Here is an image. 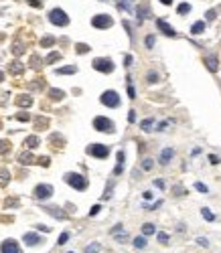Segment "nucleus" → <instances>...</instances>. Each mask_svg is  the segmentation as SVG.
<instances>
[{
    "label": "nucleus",
    "instance_id": "nucleus-1",
    "mask_svg": "<svg viewBox=\"0 0 221 253\" xmlns=\"http://www.w3.org/2000/svg\"><path fill=\"white\" fill-rule=\"evenodd\" d=\"M65 182L71 184L73 188H77V190H83L85 186H87V180H85L81 174H75V172H67V174H65Z\"/></svg>",
    "mask_w": 221,
    "mask_h": 253
},
{
    "label": "nucleus",
    "instance_id": "nucleus-2",
    "mask_svg": "<svg viewBox=\"0 0 221 253\" xmlns=\"http://www.w3.org/2000/svg\"><path fill=\"white\" fill-rule=\"evenodd\" d=\"M49 20L53 22V25H57V26H65V25L69 22V16L65 14L61 8H53V10L49 12Z\"/></svg>",
    "mask_w": 221,
    "mask_h": 253
},
{
    "label": "nucleus",
    "instance_id": "nucleus-3",
    "mask_svg": "<svg viewBox=\"0 0 221 253\" xmlns=\"http://www.w3.org/2000/svg\"><path fill=\"white\" fill-rule=\"evenodd\" d=\"M102 103L108 107H118L120 105V95L116 91H112V89H108V91L102 93Z\"/></svg>",
    "mask_w": 221,
    "mask_h": 253
},
{
    "label": "nucleus",
    "instance_id": "nucleus-4",
    "mask_svg": "<svg viewBox=\"0 0 221 253\" xmlns=\"http://www.w3.org/2000/svg\"><path fill=\"white\" fill-rule=\"evenodd\" d=\"M94 128H95V130H99V132H108V134H112V132H114V124L110 122L108 117H102V116L94 120Z\"/></svg>",
    "mask_w": 221,
    "mask_h": 253
},
{
    "label": "nucleus",
    "instance_id": "nucleus-5",
    "mask_svg": "<svg viewBox=\"0 0 221 253\" xmlns=\"http://www.w3.org/2000/svg\"><path fill=\"white\" fill-rule=\"evenodd\" d=\"M91 25L95 26V29H110V26L114 25V20L110 18L108 14H98L91 18Z\"/></svg>",
    "mask_w": 221,
    "mask_h": 253
},
{
    "label": "nucleus",
    "instance_id": "nucleus-6",
    "mask_svg": "<svg viewBox=\"0 0 221 253\" xmlns=\"http://www.w3.org/2000/svg\"><path fill=\"white\" fill-rule=\"evenodd\" d=\"M94 69L95 71H102V73H112L114 71V63L110 59H95L94 61Z\"/></svg>",
    "mask_w": 221,
    "mask_h": 253
},
{
    "label": "nucleus",
    "instance_id": "nucleus-7",
    "mask_svg": "<svg viewBox=\"0 0 221 253\" xmlns=\"http://www.w3.org/2000/svg\"><path fill=\"white\" fill-rule=\"evenodd\" d=\"M51 195H53V186L51 184H39L34 188V199H39V200H47Z\"/></svg>",
    "mask_w": 221,
    "mask_h": 253
},
{
    "label": "nucleus",
    "instance_id": "nucleus-8",
    "mask_svg": "<svg viewBox=\"0 0 221 253\" xmlns=\"http://www.w3.org/2000/svg\"><path fill=\"white\" fill-rule=\"evenodd\" d=\"M87 152L91 156H95V158H106V156L110 154V148L103 146V144H91V146L87 148Z\"/></svg>",
    "mask_w": 221,
    "mask_h": 253
},
{
    "label": "nucleus",
    "instance_id": "nucleus-9",
    "mask_svg": "<svg viewBox=\"0 0 221 253\" xmlns=\"http://www.w3.org/2000/svg\"><path fill=\"white\" fill-rule=\"evenodd\" d=\"M0 251L2 253H20V247L16 241H12V239H6L4 243L0 245Z\"/></svg>",
    "mask_w": 221,
    "mask_h": 253
},
{
    "label": "nucleus",
    "instance_id": "nucleus-10",
    "mask_svg": "<svg viewBox=\"0 0 221 253\" xmlns=\"http://www.w3.org/2000/svg\"><path fill=\"white\" fill-rule=\"evenodd\" d=\"M22 241H25L26 245H30V247H34V245L43 243V239L39 237L37 233H25V237H22Z\"/></svg>",
    "mask_w": 221,
    "mask_h": 253
},
{
    "label": "nucleus",
    "instance_id": "nucleus-11",
    "mask_svg": "<svg viewBox=\"0 0 221 253\" xmlns=\"http://www.w3.org/2000/svg\"><path fill=\"white\" fill-rule=\"evenodd\" d=\"M156 26H158V29H160L164 34H168V37H175V34H177V33H175V29H172L171 25H167L164 20H156Z\"/></svg>",
    "mask_w": 221,
    "mask_h": 253
},
{
    "label": "nucleus",
    "instance_id": "nucleus-12",
    "mask_svg": "<svg viewBox=\"0 0 221 253\" xmlns=\"http://www.w3.org/2000/svg\"><path fill=\"white\" fill-rule=\"evenodd\" d=\"M172 156H175V150L172 148H164L162 154H160V164H168L172 160Z\"/></svg>",
    "mask_w": 221,
    "mask_h": 253
},
{
    "label": "nucleus",
    "instance_id": "nucleus-13",
    "mask_svg": "<svg viewBox=\"0 0 221 253\" xmlns=\"http://www.w3.org/2000/svg\"><path fill=\"white\" fill-rule=\"evenodd\" d=\"M25 146L29 148V150H33V148H37V146H39V138H37V136H29V138H26V140H25Z\"/></svg>",
    "mask_w": 221,
    "mask_h": 253
},
{
    "label": "nucleus",
    "instance_id": "nucleus-14",
    "mask_svg": "<svg viewBox=\"0 0 221 253\" xmlns=\"http://www.w3.org/2000/svg\"><path fill=\"white\" fill-rule=\"evenodd\" d=\"M203 30H205V22H203V20H199V22H195V25L191 26V33L193 34H201Z\"/></svg>",
    "mask_w": 221,
    "mask_h": 253
},
{
    "label": "nucleus",
    "instance_id": "nucleus-15",
    "mask_svg": "<svg viewBox=\"0 0 221 253\" xmlns=\"http://www.w3.org/2000/svg\"><path fill=\"white\" fill-rule=\"evenodd\" d=\"M16 103H18L20 107H29L30 103H33V99H30V95H20V97L16 99Z\"/></svg>",
    "mask_w": 221,
    "mask_h": 253
},
{
    "label": "nucleus",
    "instance_id": "nucleus-16",
    "mask_svg": "<svg viewBox=\"0 0 221 253\" xmlns=\"http://www.w3.org/2000/svg\"><path fill=\"white\" fill-rule=\"evenodd\" d=\"M18 160L22 162V164H34V158H33V154H29V152H25V154H20V156H18Z\"/></svg>",
    "mask_w": 221,
    "mask_h": 253
},
{
    "label": "nucleus",
    "instance_id": "nucleus-17",
    "mask_svg": "<svg viewBox=\"0 0 221 253\" xmlns=\"http://www.w3.org/2000/svg\"><path fill=\"white\" fill-rule=\"evenodd\" d=\"M122 170H124V152H118V166H116L114 174H120Z\"/></svg>",
    "mask_w": 221,
    "mask_h": 253
},
{
    "label": "nucleus",
    "instance_id": "nucleus-18",
    "mask_svg": "<svg viewBox=\"0 0 221 253\" xmlns=\"http://www.w3.org/2000/svg\"><path fill=\"white\" fill-rule=\"evenodd\" d=\"M77 71V67H73V65H69V67H61V69H57V73L59 75H71V73H75Z\"/></svg>",
    "mask_w": 221,
    "mask_h": 253
},
{
    "label": "nucleus",
    "instance_id": "nucleus-19",
    "mask_svg": "<svg viewBox=\"0 0 221 253\" xmlns=\"http://www.w3.org/2000/svg\"><path fill=\"white\" fill-rule=\"evenodd\" d=\"M152 126H154V117H148V120H144V122L140 124V128H142L144 132H150V130H152Z\"/></svg>",
    "mask_w": 221,
    "mask_h": 253
},
{
    "label": "nucleus",
    "instance_id": "nucleus-20",
    "mask_svg": "<svg viewBox=\"0 0 221 253\" xmlns=\"http://www.w3.org/2000/svg\"><path fill=\"white\" fill-rule=\"evenodd\" d=\"M45 211H47L49 215H53V217H57V219H65V215L61 213L59 209H55V207H49V209H45Z\"/></svg>",
    "mask_w": 221,
    "mask_h": 253
},
{
    "label": "nucleus",
    "instance_id": "nucleus-21",
    "mask_svg": "<svg viewBox=\"0 0 221 253\" xmlns=\"http://www.w3.org/2000/svg\"><path fill=\"white\" fill-rule=\"evenodd\" d=\"M99 249H102V245H99V243H91V245H87V247L83 249V253H98Z\"/></svg>",
    "mask_w": 221,
    "mask_h": 253
},
{
    "label": "nucleus",
    "instance_id": "nucleus-22",
    "mask_svg": "<svg viewBox=\"0 0 221 253\" xmlns=\"http://www.w3.org/2000/svg\"><path fill=\"white\" fill-rule=\"evenodd\" d=\"M49 95H51L53 99H57V101H59V99H63V95H65V93L61 91V89H51V91H49Z\"/></svg>",
    "mask_w": 221,
    "mask_h": 253
},
{
    "label": "nucleus",
    "instance_id": "nucleus-23",
    "mask_svg": "<svg viewBox=\"0 0 221 253\" xmlns=\"http://www.w3.org/2000/svg\"><path fill=\"white\" fill-rule=\"evenodd\" d=\"M134 247H136V249H144V247H146V239H144V237H136V239H134Z\"/></svg>",
    "mask_w": 221,
    "mask_h": 253
},
{
    "label": "nucleus",
    "instance_id": "nucleus-24",
    "mask_svg": "<svg viewBox=\"0 0 221 253\" xmlns=\"http://www.w3.org/2000/svg\"><path fill=\"white\" fill-rule=\"evenodd\" d=\"M142 233L144 235H152L154 233V225L152 223H144L142 225Z\"/></svg>",
    "mask_w": 221,
    "mask_h": 253
},
{
    "label": "nucleus",
    "instance_id": "nucleus-25",
    "mask_svg": "<svg viewBox=\"0 0 221 253\" xmlns=\"http://www.w3.org/2000/svg\"><path fill=\"white\" fill-rule=\"evenodd\" d=\"M201 215H203V219H205V221H215V215H213L209 209H203Z\"/></svg>",
    "mask_w": 221,
    "mask_h": 253
},
{
    "label": "nucleus",
    "instance_id": "nucleus-26",
    "mask_svg": "<svg viewBox=\"0 0 221 253\" xmlns=\"http://www.w3.org/2000/svg\"><path fill=\"white\" fill-rule=\"evenodd\" d=\"M8 170H0V184H2V186H4L6 184V182H8Z\"/></svg>",
    "mask_w": 221,
    "mask_h": 253
},
{
    "label": "nucleus",
    "instance_id": "nucleus-27",
    "mask_svg": "<svg viewBox=\"0 0 221 253\" xmlns=\"http://www.w3.org/2000/svg\"><path fill=\"white\" fill-rule=\"evenodd\" d=\"M8 150H10V144L6 140H0V154H6Z\"/></svg>",
    "mask_w": 221,
    "mask_h": 253
},
{
    "label": "nucleus",
    "instance_id": "nucleus-28",
    "mask_svg": "<svg viewBox=\"0 0 221 253\" xmlns=\"http://www.w3.org/2000/svg\"><path fill=\"white\" fill-rule=\"evenodd\" d=\"M187 12H191V4H187V2H185V4L179 6V14H187Z\"/></svg>",
    "mask_w": 221,
    "mask_h": 253
},
{
    "label": "nucleus",
    "instance_id": "nucleus-29",
    "mask_svg": "<svg viewBox=\"0 0 221 253\" xmlns=\"http://www.w3.org/2000/svg\"><path fill=\"white\" fill-rule=\"evenodd\" d=\"M207 67L211 69V71H215V69H217V61L213 57H209V59H207Z\"/></svg>",
    "mask_w": 221,
    "mask_h": 253
},
{
    "label": "nucleus",
    "instance_id": "nucleus-30",
    "mask_svg": "<svg viewBox=\"0 0 221 253\" xmlns=\"http://www.w3.org/2000/svg\"><path fill=\"white\" fill-rule=\"evenodd\" d=\"M67 241H69V233L65 231V233H61V237H59V243H57V245H65Z\"/></svg>",
    "mask_w": 221,
    "mask_h": 253
},
{
    "label": "nucleus",
    "instance_id": "nucleus-31",
    "mask_svg": "<svg viewBox=\"0 0 221 253\" xmlns=\"http://www.w3.org/2000/svg\"><path fill=\"white\" fill-rule=\"evenodd\" d=\"M87 51H89V47H87V45H83V43H79V45H77V53H79V55L87 53Z\"/></svg>",
    "mask_w": 221,
    "mask_h": 253
},
{
    "label": "nucleus",
    "instance_id": "nucleus-32",
    "mask_svg": "<svg viewBox=\"0 0 221 253\" xmlns=\"http://www.w3.org/2000/svg\"><path fill=\"white\" fill-rule=\"evenodd\" d=\"M10 71H12V73H20V71H22V65L14 61V63H12V67H10Z\"/></svg>",
    "mask_w": 221,
    "mask_h": 253
},
{
    "label": "nucleus",
    "instance_id": "nucleus-33",
    "mask_svg": "<svg viewBox=\"0 0 221 253\" xmlns=\"http://www.w3.org/2000/svg\"><path fill=\"white\" fill-rule=\"evenodd\" d=\"M142 168H144V170H150V168H152V160H150V158H146V160L142 162Z\"/></svg>",
    "mask_w": 221,
    "mask_h": 253
},
{
    "label": "nucleus",
    "instance_id": "nucleus-34",
    "mask_svg": "<svg viewBox=\"0 0 221 253\" xmlns=\"http://www.w3.org/2000/svg\"><path fill=\"white\" fill-rule=\"evenodd\" d=\"M120 233H124V229H122V225H116V227L112 229V235L116 237V235H120Z\"/></svg>",
    "mask_w": 221,
    "mask_h": 253
},
{
    "label": "nucleus",
    "instance_id": "nucleus-35",
    "mask_svg": "<svg viewBox=\"0 0 221 253\" xmlns=\"http://www.w3.org/2000/svg\"><path fill=\"white\" fill-rule=\"evenodd\" d=\"M59 57H61L59 53H51L49 57H47V63H53V61H57V59H59Z\"/></svg>",
    "mask_w": 221,
    "mask_h": 253
},
{
    "label": "nucleus",
    "instance_id": "nucleus-36",
    "mask_svg": "<svg viewBox=\"0 0 221 253\" xmlns=\"http://www.w3.org/2000/svg\"><path fill=\"white\" fill-rule=\"evenodd\" d=\"M195 188L199 190V192H207V190H209V188H207L205 184H203V182H197V184H195Z\"/></svg>",
    "mask_w": 221,
    "mask_h": 253
},
{
    "label": "nucleus",
    "instance_id": "nucleus-37",
    "mask_svg": "<svg viewBox=\"0 0 221 253\" xmlns=\"http://www.w3.org/2000/svg\"><path fill=\"white\" fill-rule=\"evenodd\" d=\"M53 43H55L53 37H47V39H43V43H41V45H43V47H49V45H53Z\"/></svg>",
    "mask_w": 221,
    "mask_h": 253
},
{
    "label": "nucleus",
    "instance_id": "nucleus-38",
    "mask_svg": "<svg viewBox=\"0 0 221 253\" xmlns=\"http://www.w3.org/2000/svg\"><path fill=\"white\" fill-rule=\"evenodd\" d=\"M128 95H130V99H134V97H136V91H134L132 83H128Z\"/></svg>",
    "mask_w": 221,
    "mask_h": 253
},
{
    "label": "nucleus",
    "instance_id": "nucleus-39",
    "mask_svg": "<svg viewBox=\"0 0 221 253\" xmlns=\"http://www.w3.org/2000/svg\"><path fill=\"white\" fill-rule=\"evenodd\" d=\"M29 4L34 6V8H41V6H43V0H29Z\"/></svg>",
    "mask_w": 221,
    "mask_h": 253
},
{
    "label": "nucleus",
    "instance_id": "nucleus-40",
    "mask_svg": "<svg viewBox=\"0 0 221 253\" xmlns=\"http://www.w3.org/2000/svg\"><path fill=\"white\" fill-rule=\"evenodd\" d=\"M158 241H160V243H167V241H168V235H167V233H158Z\"/></svg>",
    "mask_w": 221,
    "mask_h": 253
},
{
    "label": "nucleus",
    "instance_id": "nucleus-41",
    "mask_svg": "<svg viewBox=\"0 0 221 253\" xmlns=\"http://www.w3.org/2000/svg\"><path fill=\"white\" fill-rule=\"evenodd\" d=\"M197 243L201 245V247H207V245H209V241H207L205 237H199V239H197Z\"/></svg>",
    "mask_w": 221,
    "mask_h": 253
},
{
    "label": "nucleus",
    "instance_id": "nucleus-42",
    "mask_svg": "<svg viewBox=\"0 0 221 253\" xmlns=\"http://www.w3.org/2000/svg\"><path fill=\"white\" fill-rule=\"evenodd\" d=\"M16 117H18L20 122H29V120H30V117H29V113H18Z\"/></svg>",
    "mask_w": 221,
    "mask_h": 253
},
{
    "label": "nucleus",
    "instance_id": "nucleus-43",
    "mask_svg": "<svg viewBox=\"0 0 221 253\" xmlns=\"http://www.w3.org/2000/svg\"><path fill=\"white\" fill-rule=\"evenodd\" d=\"M112 196V182L108 184V188H106V195H103V199H110Z\"/></svg>",
    "mask_w": 221,
    "mask_h": 253
},
{
    "label": "nucleus",
    "instance_id": "nucleus-44",
    "mask_svg": "<svg viewBox=\"0 0 221 253\" xmlns=\"http://www.w3.org/2000/svg\"><path fill=\"white\" fill-rule=\"evenodd\" d=\"M99 211H102V209H99V204H95L94 209L89 211V215H91V217H95V215H98V213H99Z\"/></svg>",
    "mask_w": 221,
    "mask_h": 253
},
{
    "label": "nucleus",
    "instance_id": "nucleus-45",
    "mask_svg": "<svg viewBox=\"0 0 221 253\" xmlns=\"http://www.w3.org/2000/svg\"><path fill=\"white\" fill-rule=\"evenodd\" d=\"M158 79V75L156 73H148V83H154Z\"/></svg>",
    "mask_w": 221,
    "mask_h": 253
},
{
    "label": "nucleus",
    "instance_id": "nucleus-46",
    "mask_svg": "<svg viewBox=\"0 0 221 253\" xmlns=\"http://www.w3.org/2000/svg\"><path fill=\"white\" fill-rule=\"evenodd\" d=\"M128 122H136V112H130V113H128Z\"/></svg>",
    "mask_w": 221,
    "mask_h": 253
},
{
    "label": "nucleus",
    "instance_id": "nucleus-47",
    "mask_svg": "<svg viewBox=\"0 0 221 253\" xmlns=\"http://www.w3.org/2000/svg\"><path fill=\"white\" fill-rule=\"evenodd\" d=\"M14 204H18V200H16V199H10V200H6V207H14Z\"/></svg>",
    "mask_w": 221,
    "mask_h": 253
},
{
    "label": "nucleus",
    "instance_id": "nucleus-48",
    "mask_svg": "<svg viewBox=\"0 0 221 253\" xmlns=\"http://www.w3.org/2000/svg\"><path fill=\"white\" fill-rule=\"evenodd\" d=\"M154 45V37H146V47H152Z\"/></svg>",
    "mask_w": 221,
    "mask_h": 253
},
{
    "label": "nucleus",
    "instance_id": "nucleus-49",
    "mask_svg": "<svg viewBox=\"0 0 221 253\" xmlns=\"http://www.w3.org/2000/svg\"><path fill=\"white\" fill-rule=\"evenodd\" d=\"M209 160H211V164H219V158H217V156H209Z\"/></svg>",
    "mask_w": 221,
    "mask_h": 253
},
{
    "label": "nucleus",
    "instance_id": "nucleus-50",
    "mask_svg": "<svg viewBox=\"0 0 221 253\" xmlns=\"http://www.w3.org/2000/svg\"><path fill=\"white\" fill-rule=\"evenodd\" d=\"M12 51H14V55H20V53H22V47H20V45H16Z\"/></svg>",
    "mask_w": 221,
    "mask_h": 253
},
{
    "label": "nucleus",
    "instance_id": "nucleus-51",
    "mask_svg": "<svg viewBox=\"0 0 221 253\" xmlns=\"http://www.w3.org/2000/svg\"><path fill=\"white\" fill-rule=\"evenodd\" d=\"M39 164H43V166H49V158H41V160H39Z\"/></svg>",
    "mask_w": 221,
    "mask_h": 253
},
{
    "label": "nucleus",
    "instance_id": "nucleus-52",
    "mask_svg": "<svg viewBox=\"0 0 221 253\" xmlns=\"http://www.w3.org/2000/svg\"><path fill=\"white\" fill-rule=\"evenodd\" d=\"M154 184H156L158 188H164V180H156V182H154Z\"/></svg>",
    "mask_w": 221,
    "mask_h": 253
},
{
    "label": "nucleus",
    "instance_id": "nucleus-53",
    "mask_svg": "<svg viewBox=\"0 0 221 253\" xmlns=\"http://www.w3.org/2000/svg\"><path fill=\"white\" fill-rule=\"evenodd\" d=\"M144 199L150 200V199H152V192H150V190H146V192H144Z\"/></svg>",
    "mask_w": 221,
    "mask_h": 253
},
{
    "label": "nucleus",
    "instance_id": "nucleus-54",
    "mask_svg": "<svg viewBox=\"0 0 221 253\" xmlns=\"http://www.w3.org/2000/svg\"><path fill=\"white\" fill-rule=\"evenodd\" d=\"M207 18H215V10H209V12H207Z\"/></svg>",
    "mask_w": 221,
    "mask_h": 253
},
{
    "label": "nucleus",
    "instance_id": "nucleus-55",
    "mask_svg": "<svg viewBox=\"0 0 221 253\" xmlns=\"http://www.w3.org/2000/svg\"><path fill=\"white\" fill-rule=\"evenodd\" d=\"M39 229H41V231H45V233H47V231H51V227H45V225H39Z\"/></svg>",
    "mask_w": 221,
    "mask_h": 253
},
{
    "label": "nucleus",
    "instance_id": "nucleus-56",
    "mask_svg": "<svg viewBox=\"0 0 221 253\" xmlns=\"http://www.w3.org/2000/svg\"><path fill=\"white\" fill-rule=\"evenodd\" d=\"M162 4H172V0H160Z\"/></svg>",
    "mask_w": 221,
    "mask_h": 253
},
{
    "label": "nucleus",
    "instance_id": "nucleus-57",
    "mask_svg": "<svg viewBox=\"0 0 221 253\" xmlns=\"http://www.w3.org/2000/svg\"><path fill=\"white\" fill-rule=\"evenodd\" d=\"M2 77H4V75H2V71H0V81H2Z\"/></svg>",
    "mask_w": 221,
    "mask_h": 253
}]
</instances>
